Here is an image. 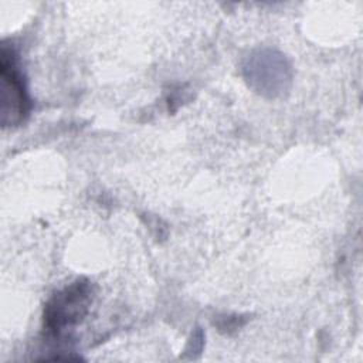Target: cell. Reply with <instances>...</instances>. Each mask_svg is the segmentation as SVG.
I'll list each match as a JSON object with an SVG mask.
<instances>
[{
  "mask_svg": "<svg viewBox=\"0 0 363 363\" xmlns=\"http://www.w3.org/2000/svg\"><path fill=\"white\" fill-rule=\"evenodd\" d=\"M91 299L92 286L86 279H78L52 295L44 309L48 335L61 336L68 328L79 323L88 312Z\"/></svg>",
  "mask_w": 363,
  "mask_h": 363,
  "instance_id": "obj_1",
  "label": "cell"
},
{
  "mask_svg": "<svg viewBox=\"0 0 363 363\" xmlns=\"http://www.w3.org/2000/svg\"><path fill=\"white\" fill-rule=\"evenodd\" d=\"M0 112L3 126H16L30 112L31 102L13 48L1 47L0 54Z\"/></svg>",
  "mask_w": 363,
  "mask_h": 363,
  "instance_id": "obj_2",
  "label": "cell"
},
{
  "mask_svg": "<svg viewBox=\"0 0 363 363\" xmlns=\"http://www.w3.org/2000/svg\"><path fill=\"white\" fill-rule=\"evenodd\" d=\"M244 72L248 84L258 92L275 96L281 94L291 81V69L277 51L261 50L248 57Z\"/></svg>",
  "mask_w": 363,
  "mask_h": 363,
  "instance_id": "obj_3",
  "label": "cell"
}]
</instances>
